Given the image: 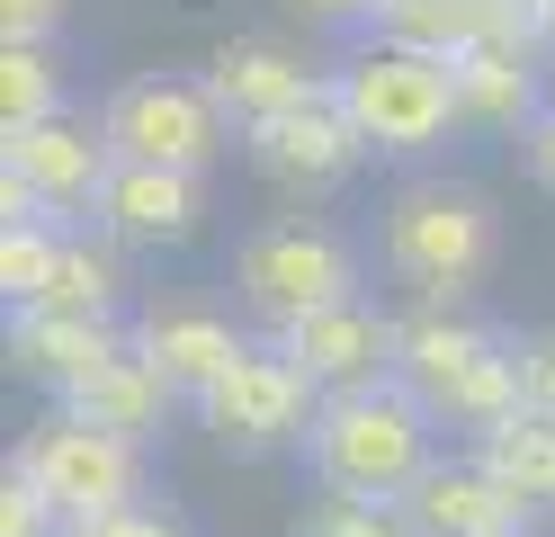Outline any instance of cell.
Returning <instances> with one entry per match:
<instances>
[{"label": "cell", "instance_id": "obj_1", "mask_svg": "<svg viewBox=\"0 0 555 537\" xmlns=\"http://www.w3.org/2000/svg\"><path fill=\"white\" fill-rule=\"evenodd\" d=\"M430 439H439L430 404L386 368V376L340 385V394L314 404V421H305V475L332 484V493L403 501L412 484L430 475Z\"/></svg>", "mask_w": 555, "mask_h": 537}, {"label": "cell", "instance_id": "obj_2", "mask_svg": "<svg viewBox=\"0 0 555 537\" xmlns=\"http://www.w3.org/2000/svg\"><path fill=\"white\" fill-rule=\"evenodd\" d=\"M323 81H332L340 107H350V126L367 135V153H386V162H422V153H439V143L466 126L457 63L430 54V46H403V36L350 46Z\"/></svg>", "mask_w": 555, "mask_h": 537}, {"label": "cell", "instance_id": "obj_3", "mask_svg": "<svg viewBox=\"0 0 555 537\" xmlns=\"http://www.w3.org/2000/svg\"><path fill=\"white\" fill-rule=\"evenodd\" d=\"M502 251V215L475 179H412L386 206V233H376V260L386 278H403L430 314H448L457 296H475V278L493 269Z\"/></svg>", "mask_w": 555, "mask_h": 537}, {"label": "cell", "instance_id": "obj_4", "mask_svg": "<svg viewBox=\"0 0 555 537\" xmlns=\"http://www.w3.org/2000/svg\"><path fill=\"white\" fill-rule=\"evenodd\" d=\"M395 376L430 404L439 430H493L529 404V385H519V332H493V322L412 314L395 332Z\"/></svg>", "mask_w": 555, "mask_h": 537}, {"label": "cell", "instance_id": "obj_5", "mask_svg": "<svg viewBox=\"0 0 555 537\" xmlns=\"http://www.w3.org/2000/svg\"><path fill=\"white\" fill-rule=\"evenodd\" d=\"M233 286H242L260 332H287V322L359 296V251L323 225H260L233 251Z\"/></svg>", "mask_w": 555, "mask_h": 537}, {"label": "cell", "instance_id": "obj_6", "mask_svg": "<svg viewBox=\"0 0 555 537\" xmlns=\"http://www.w3.org/2000/svg\"><path fill=\"white\" fill-rule=\"evenodd\" d=\"M314 376L296 368L278 341H251L233 358V368L197 394V421H206V439H216L224 457H269V448H305V421H314Z\"/></svg>", "mask_w": 555, "mask_h": 537}, {"label": "cell", "instance_id": "obj_7", "mask_svg": "<svg viewBox=\"0 0 555 537\" xmlns=\"http://www.w3.org/2000/svg\"><path fill=\"white\" fill-rule=\"evenodd\" d=\"M99 135H108L117 162L206 170L242 126L216 107V90H206V81H162V72H144V81H117V90H108V107H99Z\"/></svg>", "mask_w": 555, "mask_h": 537}, {"label": "cell", "instance_id": "obj_8", "mask_svg": "<svg viewBox=\"0 0 555 537\" xmlns=\"http://www.w3.org/2000/svg\"><path fill=\"white\" fill-rule=\"evenodd\" d=\"M108 170H117L108 135L73 126L63 107L37 126H0V215H54V225H73V215L99 206Z\"/></svg>", "mask_w": 555, "mask_h": 537}, {"label": "cell", "instance_id": "obj_9", "mask_svg": "<svg viewBox=\"0 0 555 537\" xmlns=\"http://www.w3.org/2000/svg\"><path fill=\"white\" fill-rule=\"evenodd\" d=\"M18 475L37 484L63 520H99V511H126L134 493H144V457H134L126 430H90L73 412H54L46 430H27L18 439Z\"/></svg>", "mask_w": 555, "mask_h": 537}, {"label": "cell", "instance_id": "obj_10", "mask_svg": "<svg viewBox=\"0 0 555 537\" xmlns=\"http://www.w3.org/2000/svg\"><path fill=\"white\" fill-rule=\"evenodd\" d=\"M242 153H251V170H269L278 189H340V179L367 162V135L350 126V107H340L332 81H323L314 99L242 126Z\"/></svg>", "mask_w": 555, "mask_h": 537}, {"label": "cell", "instance_id": "obj_11", "mask_svg": "<svg viewBox=\"0 0 555 537\" xmlns=\"http://www.w3.org/2000/svg\"><path fill=\"white\" fill-rule=\"evenodd\" d=\"M529 511L483 457H430V475L403 493L412 537H529Z\"/></svg>", "mask_w": 555, "mask_h": 537}, {"label": "cell", "instance_id": "obj_12", "mask_svg": "<svg viewBox=\"0 0 555 537\" xmlns=\"http://www.w3.org/2000/svg\"><path fill=\"white\" fill-rule=\"evenodd\" d=\"M197 170H153V162H117L108 189L90 206V233H108L117 251H180L197 242Z\"/></svg>", "mask_w": 555, "mask_h": 537}, {"label": "cell", "instance_id": "obj_13", "mask_svg": "<svg viewBox=\"0 0 555 537\" xmlns=\"http://www.w3.org/2000/svg\"><path fill=\"white\" fill-rule=\"evenodd\" d=\"M395 332H403L395 314L350 296V305H323V314H305V322H287V332H269V341L314 376V394H340V385H367V376L395 368Z\"/></svg>", "mask_w": 555, "mask_h": 537}, {"label": "cell", "instance_id": "obj_14", "mask_svg": "<svg viewBox=\"0 0 555 537\" xmlns=\"http://www.w3.org/2000/svg\"><path fill=\"white\" fill-rule=\"evenodd\" d=\"M126 341H134V358H144V368L180 394V404H197V394L216 385L242 349H251L224 314H206V305H153V314L126 322Z\"/></svg>", "mask_w": 555, "mask_h": 537}, {"label": "cell", "instance_id": "obj_15", "mask_svg": "<svg viewBox=\"0 0 555 537\" xmlns=\"http://www.w3.org/2000/svg\"><path fill=\"white\" fill-rule=\"evenodd\" d=\"M448 63H457L466 126H483V135H529V126L546 117L538 46H519V36H475V46H457Z\"/></svg>", "mask_w": 555, "mask_h": 537}, {"label": "cell", "instance_id": "obj_16", "mask_svg": "<svg viewBox=\"0 0 555 537\" xmlns=\"http://www.w3.org/2000/svg\"><path fill=\"white\" fill-rule=\"evenodd\" d=\"M206 90H216V107L233 126H260V117H278V107L314 99L323 81L305 72V54L269 46V36H224V46L206 54Z\"/></svg>", "mask_w": 555, "mask_h": 537}, {"label": "cell", "instance_id": "obj_17", "mask_svg": "<svg viewBox=\"0 0 555 537\" xmlns=\"http://www.w3.org/2000/svg\"><path fill=\"white\" fill-rule=\"evenodd\" d=\"M117 349H126V332H117V322H81V314H27V305H10V368H18V376H37L46 394L81 385L90 368H108Z\"/></svg>", "mask_w": 555, "mask_h": 537}, {"label": "cell", "instance_id": "obj_18", "mask_svg": "<svg viewBox=\"0 0 555 537\" xmlns=\"http://www.w3.org/2000/svg\"><path fill=\"white\" fill-rule=\"evenodd\" d=\"M162 404H180L144 358H134V341L108 358V368H90L81 385H63L54 394V412H73V421H90V430H126V439H144V430L162 421Z\"/></svg>", "mask_w": 555, "mask_h": 537}, {"label": "cell", "instance_id": "obj_19", "mask_svg": "<svg viewBox=\"0 0 555 537\" xmlns=\"http://www.w3.org/2000/svg\"><path fill=\"white\" fill-rule=\"evenodd\" d=\"M27 314H81V322H117V314H126V269H117V242H108V233H99V242L63 233V251H54L46 286L27 296Z\"/></svg>", "mask_w": 555, "mask_h": 537}, {"label": "cell", "instance_id": "obj_20", "mask_svg": "<svg viewBox=\"0 0 555 537\" xmlns=\"http://www.w3.org/2000/svg\"><path fill=\"white\" fill-rule=\"evenodd\" d=\"M475 457L493 465V475L519 493V501H538V511H555V421L546 412H529L519 404L511 421H493V430H475Z\"/></svg>", "mask_w": 555, "mask_h": 537}, {"label": "cell", "instance_id": "obj_21", "mask_svg": "<svg viewBox=\"0 0 555 537\" xmlns=\"http://www.w3.org/2000/svg\"><path fill=\"white\" fill-rule=\"evenodd\" d=\"M376 36H403V46H430V54H457L475 46V0H386L376 10Z\"/></svg>", "mask_w": 555, "mask_h": 537}, {"label": "cell", "instance_id": "obj_22", "mask_svg": "<svg viewBox=\"0 0 555 537\" xmlns=\"http://www.w3.org/2000/svg\"><path fill=\"white\" fill-rule=\"evenodd\" d=\"M296 537H412V520H403V501H367V493L323 484V501L296 511Z\"/></svg>", "mask_w": 555, "mask_h": 537}, {"label": "cell", "instance_id": "obj_23", "mask_svg": "<svg viewBox=\"0 0 555 537\" xmlns=\"http://www.w3.org/2000/svg\"><path fill=\"white\" fill-rule=\"evenodd\" d=\"M63 107V72L46 63V46H0V126H37Z\"/></svg>", "mask_w": 555, "mask_h": 537}, {"label": "cell", "instance_id": "obj_24", "mask_svg": "<svg viewBox=\"0 0 555 537\" xmlns=\"http://www.w3.org/2000/svg\"><path fill=\"white\" fill-rule=\"evenodd\" d=\"M54 251H63V225H54V215H10V233H0V286H10V305H27V296L46 286Z\"/></svg>", "mask_w": 555, "mask_h": 537}, {"label": "cell", "instance_id": "obj_25", "mask_svg": "<svg viewBox=\"0 0 555 537\" xmlns=\"http://www.w3.org/2000/svg\"><path fill=\"white\" fill-rule=\"evenodd\" d=\"M73 537H197V528H189V511H170V501H144V493H134L126 511L73 520Z\"/></svg>", "mask_w": 555, "mask_h": 537}, {"label": "cell", "instance_id": "obj_26", "mask_svg": "<svg viewBox=\"0 0 555 537\" xmlns=\"http://www.w3.org/2000/svg\"><path fill=\"white\" fill-rule=\"evenodd\" d=\"M0 537H73V520H63L54 501L10 465V484H0Z\"/></svg>", "mask_w": 555, "mask_h": 537}, {"label": "cell", "instance_id": "obj_27", "mask_svg": "<svg viewBox=\"0 0 555 537\" xmlns=\"http://www.w3.org/2000/svg\"><path fill=\"white\" fill-rule=\"evenodd\" d=\"M73 0H0V46H54Z\"/></svg>", "mask_w": 555, "mask_h": 537}, {"label": "cell", "instance_id": "obj_28", "mask_svg": "<svg viewBox=\"0 0 555 537\" xmlns=\"http://www.w3.org/2000/svg\"><path fill=\"white\" fill-rule=\"evenodd\" d=\"M519 385H529V412L555 421V332H519Z\"/></svg>", "mask_w": 555, "mask_h": 537}, {"label": "cell", "instance_id": "obj_29", "mask_svg": "<svg viewBox=\"0 0 555 537\" xmlns=\"http://www.w3.org/2000/svg\"><path fill=\"white\" fill-rule=\"evenodd\" d=\"M296 18H314V27H340V36H376V10L386 0H287Z\"/></svg>", "mask_w": 555, "mask_h": 537}, {"label": "cell", "instance_id": "obj_30", "mask_svg": "<svg viewBox=\"0 0 555 537\" xmlns=\"http://www.w3.org/2000/svg\"><path fill=\"white\" fill-rule=\"evenodd\" d=\"M519 162H529V179L555 197V107H546V117H538L529 135H519Z\"/></svg>", "mask_w": 555, "mask_h": 537}, {"label": "cell", "instance_id": "obj_31", "mask_svg": "<svg viewBox=\"0 0 555 537\" xmlns=\"http://www.w3.org/2000/svg\"><path fill=\"white\" fill-rule=\"evenodd\" d=\"M538 27H546V46H555V0H538Z\"/></svg>", "mask_w": 555, "mask_h": 537}]
</instances>
